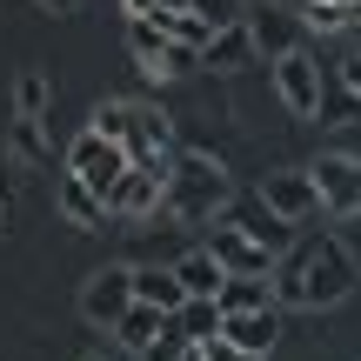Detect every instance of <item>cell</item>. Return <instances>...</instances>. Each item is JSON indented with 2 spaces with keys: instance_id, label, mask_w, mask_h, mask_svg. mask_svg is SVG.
<instances>
[{
  "instance_id": "6da1fadb",
  "label": "cell",
  "mask_w": 361,
  "mask_h": 361,
  "mask_svg": "<svg viewBox=\"0 0 361 361\" xmlns=\"http://www.w3.org/2000/svg\"><path fill=\"white\" fill-rule=\"evenodd\" d=\"M361 288V261L341 234H322V241H295L274 268V301L281 308H335Z\"/></svg>"
},
{
  "instance_id": "7a4b0ae2",
  "label": "cell",
  "mask_w": 361,
  "mask_h": 361,
  "mask_svg": "<svg viewBox=\"0 0 361 361\" xmlns=\"http://www.w3.org/2000/svg\"><path fill=\"white\" fill-rule=\"evenodd\" d=\"M228 207H234L228 161L207 147H180L168 168V214L180 228H214V221H228Z\"/></svg>"
},
{
  "instance_id": "3957f363",
  "label": "cell",
  "mask_w": 361,
  "mask_h": 361,
  "mask_svg": "<svg viewBox=\"0 0 361 361\" xmlns=\"http://www.w3.org/2000/svg\"><path fill=\"white\" fill-rule=\"evenodd\" d=\"M128 168H134V161H128V147H121V141H107L101 128H80L74 141H67V174H80V180H87V188L101 194L107 207H114V188L128 180Z\"/></svg>"
},
{
  "instance_id": "277c9868",
  "label": "cell",
  "mask_w": 361,
  "mask_h": 361,
  "mask_svg": "<svg viewBox=\"0 0 361 361\" xmlns=\"http://www.w3.org/2000/svg\"><path fill=\"white\" fill-rule=\"evenodd\" d=\"M128 54H134V67H141V80H154V87H168V80H180V74L201 67V54L180 47V40H168L154 20H128Z\"/></svg>"
},
{
  "instance_id": "5b68a950",
  "label": "cell",
  "mask_w": 361,
  "mask_h": 361,
  "mask_svg": "<svg viewBox=\"0 0 361 361\" xmlns=\"http://www.w3.org/2000/svg\"><path fill=\"white\" fill-rule=\"evenodd\" d=\"M268 67H274V101H281L295 121H322V80H328V67L314 61L308 47L281 54V61H268Z\"/></svg>"
},
{
  "instance_id": "8992f818",
  "label": "cell",
  "mask_w": 361,
  "mask_h": 361,
  "mask_svg": "<svg viewBox=\"0 0 361 361\" xmlns=\"http://www.w3.org/2000/svg\"><path fill=\"white\" fill-rule=\"evenodd\" d=\"M308 180L322 188V207H328L335 221H355V214H361V154L328 147V154L308 161Z\"/></svg>"
},
{
  "instance_id": "52a82bcc",
  "label": "cell",
  "mask_w": 361,
  "mask_h": 361,
  "mask_svg": "<svg viewBox=\"0 0 361 361\" xmlns=\"http://www.w3.org/2000/svg\"><path fill=\"white\" fill-rule=\"evenodd\" d=\"M134 308V268H94L87 288H80V314H87V328H101V335H114L121 314Z\"/></svg>"
},
{
  "instance_id": "ba28073f",
  "label": "cell",
  "mask_w": 361,
  "mask_h": 361,
  "mask_svg": "<svg viewBox=\"0 0 361 361\" xmlns=\"http://www.w3.org/2000/svg\"><path fill=\"white\" fill-rule=\"evenodd\" d=\"M255 194H261L281 221H295V228H308L314 214H328V207H322V188L308 180V168H268V174L255 180Z\"/></svg>"
},
{
  "instance_id": "9c48e42d",
  "label": "cell",
  "mask_w": 361,
  "mask_h": 361,
  "mask_svg": "<svg viewBox=\"0 0 361 361\" xmlns=\"http://www.w3.org/2000/svg\"><path fill=\"white\" fill-rule=\"evenodd\" d=\"M241 20H247V34H255V54H261V61H281V54H295L301 34H308V20H301L295 7H281V0H255Z\"/></svg>"
},
{
  "instance_id": "30bf717a",
  "label": "cell",
  "mask_w": 361,
  "mask_h": 361,
  "mask_svg": "<svg viewBox=\"0 0 361 361\" xmlns=\"http://www.w3.org/2000/svg\"><path fill=\"white\" fill-rule=\"evenodd\" d=\"M174 154H180L174 121L141 101V107H134V134H128V161H134V168H174Z\"/></svg>"
},
{
  "instance_id": "8fae6325",
  "label": "cell",
  "mask_w": 361,
  "mask_h": 361,
  "mask_svg": "<svg viewBox=\"0 0 361 361\" xmlns=\"http://www.w3.org/2000/svg\"><path fill=\"white\" fill-rule=\"evenodd\" d=\"M228 221H234V228H241V234H255V241L268 247L274 261H281L288 247H295V234H301L295 221H281V214H274L268 201H261V194H234V207H228Z\"/></svg>"
},
{
  "instance_id": "7c38bea8",
  "label": "cell",
  "mask_w": 361,
  "mask_h": 361,
  "mask_svg": "<svg viewBox=\"0 0 361 361\" xmlns=\"http://www.w3.org/2000/svg\"><path fill=\"white\" fill-rule=\"evenodd\" d=\"M207 247H214V261H221L228 274H261V281H274V268H281V261H274L268 247L255 241V234H241L234 221H214V234H207Z\"/></svg>"
},
{
  "instance_id": "4fadbf2b",
  "label": "cell",
  "mask_w": 361,
  "mask_h": 361,
  "mask_svg": "<svg viewBox=\"0 0 361 361\" xmlns=\"http://www.w3.org/2000/svg\"><path fill=\"white\" fill-rule=\"evenodd\" d=\"M168 207V168H128V180L114 188V214L121 221H147Z\"/></svg>"
},
{
  "instance_id": "5bb4252c",
  "label": "cell",
  "mask_w": 361,
  "mask_h": 361,
  "mask_svg": "<svg viewBox=\"0 0 361 361\" xmlns=\"http://www.w3.org/2000/svg\"><path fill=\"white\" fill-rule=\"evenodd\" d=\"M54 207H61V221H67V228H80V234H94V228H107V221H114V207H107L80 174H61V188H54Z\"/></svg>"
},
{
  "instance_id": "9a60e30c",
  "label": "cell",
  "mask_w": 361,
  "mask_h": 361,
  "mask_svg": "<svg viewBox=\"0 0 361 361\" xmlns=\"http://www.w3.org/2000/svg\"><path fill=\"white\" fill-rule=\"evenodd\" d=\"M255 61H261V54H255L247 20H228V27L201 47V67H207V74H241V67H255Z\"/></svg>"
},
{
  "instance_id": "2e32d148",
  "label": "cell",
  "mask_w": 361,
  "mask_h": 361,
  "mask_svg": "<svg viewBox=\"0 0 361 361\" xmlns=\"http://www.w3.org/2000/svg\"><path fill=\"white\" fill-rule=\"evenodd\" d=\"M281 314H288V308H255V314H221V335H228L234 348H247V355H274V341H281Z\"/></svg>"
},
{
  "instance_id": "e0dca14e",
  "label": "cell",
  "mask_w": 361,
  "mask_h": 361,
  "mask_svg": "<svg viewBox=\"0 0 361 361\" xmlns=\"http://www.w3.org/2000/svg\"><path fill=\"white\" fill-rule=\"evenodd\" d=\"M174 274H180V288H188V295H207V301H221V288H228V268H221L214 261V247H188V255L174 261Z\"/></svg>"
},
{
  "instance_id": "ac0fdd59",
  "label": "cell",
  "mask_w": 361,
  "mask_h": 361,
  "mask_svg": "<svg viewBox=\"0 0 361 361\" xmlns=\"http://www.w3.org/2000/svg\"><path fill=\"white\" fill-rule=\"evenodd\" d=\"M7 154L20 161V168H47V161H54V134H47V121L13 114V121H7Z\"/></svg>"
},
{
  "instance_id": "d6986e66",
  "label": "cell",
  "mask_w": 361,
  "mask_h": 361,
  "mask_svg": "<svg viewBox=\"0 0 361 361\" xmlns=\"http://www.w3.org/2000/svg\"><path fill=\"white\" fill-rule=\"evenodd\" d=\"M134 301H141V308H161V314H180L188 288H180L174 268H134Z\"/></svg>"
},
{
  "instance_id": "ffe728a7",
  "label": "cell",
  "mask_w": 361,
  "mask_h": 361,
  "mask_svg": "<svg viewBox=\"0 0 361 361\" xmlns=\"http://www.w3.org/2000/svg\"><path fill=\"white\" fill-rule=\"evenodd\" d=\"M161 335H168V314H161V308H141V301H134V308L121 314V328H114V341H121L128 355H147Z\"/></svg>"
},
{
  "instance_id": "44dd1931",
  "label": "cell",
  "mask_w": 361,
  "mask_h": 361,
  "mask_svg": "<svg viewBox=\"0 0 361 361\" xmlns=\"http://www.w3.org/2000/svg\"><path fill=\"white\" fill-rule=\"evenodd\" d=\"M255 308H281V301H274V281H261V274H228L221 314H255Z\"/></svg>"
},
{
  "instance_id": "7402d4cb",
  "label": "cell",
  "mask_w": 361,
  "mask_h": 361,
  "mask_svg": "<svg viewBox=\"0 0 361 361\" xmlns=\"http://www.w3.org/2000/svg\"><path fill=\"white\" fill-rule=\"evenodd\" d=\"M174 328H180V341H214L221 335V301H207V295H188L180 301V314H174Z\"/></svg>"
},
{
  "instance_id": "603a6c76",
  "label": "cell",
  "mask_w": 361,
  "mask_h": 361,
  "mask_svg": "<svg viewBox=\"0 0 361 361\" xmlns=\"http://www.w3.org/2000/svg\"><path fill=\"white\" fill-rule=\"evenodd\" d=\"M47 101H54V87H47V74H40V67L13 74V114H27V121H47Z\"/></svg>"
},
{
  "instance_id": "cb8c5ba5",
  "label": "cell",
  "mask_w": 361,
  "mask_h": 361,
  "mask_svg": "<svg viewBox=\"0 0 361 361\" xmlns=\"http://www.w3.org/2000/svg\"><path fill=\"white\" fill-rule=\"evenodd\" d=\"M154 27H161V34H168V40H180V47H194V54H201L207 40L221 34V27H214V20H201V13H194V7H188V13H168V20H154Z\"/></svg>"
},
{
  "instance_id": "d4e9b609",
  "label": "cell",
  "mask_w": 361,
  "mask_h": 361,
  "mask_svg": "<svg viewBox=\"0 0 361 361\" xmlns=\"http://www.w3.org/2000/svg\"><path fill=\"white\" fill-rule=\"evenodd\" d=\"M301 20H308V34H341V27H355V0H308Z\"/></svg>"
},
{
  "instance_id": "484cf974",
  "label": "cell",
  "mask_w": 361,
  "mask_h": 361,
  "mask_svg": "<svg viewBox=\"0 0 361 361\" xmlns=\"http://www.w3.org/2000/svg\"><path fill=\"white\" fill-rule=\"evenodd\" d=\"M322 114H328V128H335V121H361V94H355L341 74L322 80Z\"/></svg>"
},
{
  "instance_id": "4316f807",
  "label": "cell",
  "mask_w": 361,
  "mask_h": 361,
  "mask_svg": "<svg viewBox=\"0 0 361 361\" xmlns=\"http://www.w3.org/2000/svg\"><path fill=\"white\" fill-rule=\"evenodd\" d=\"M134 107H141V101H101L87 128H101L107 141H121V147H128V134H134Z\"/></svg>"
},
{
  "instance_id": "83f0119b",
  "label": "cell",
  "mask_w": 361,
  "mask_h": 361,
  "mask_svg": "<svg viewBox=\"0 0 361 361\" xmlns=\"http://www.w3.org/2000/svg\"><path fill=\"white\" fill-rule=\"evenodd\" d=\"M188 348H194V341H180V328H174V314H168V335H161L147 355H134V361H188Z\"/></svg>"
},
{
  "instance_id": "f1b7e54d",
  "label": "cell",
  "mask_w": 361,
  "mask_h": 361,
  "mask_svg": "<svg viewBox=\"0 0 361 361\" xmlns=\"http://www.w3.org/2000/svg\"><path fill=\"white\" fill-rule=\"evenodd\" d=\"M194 13H201V20H214V27H228V20H241V0H194Z\"/></svg>"
},
{
  "instance_id": "f546056e",
  "label": "cell",
  "mask_w": 361,
  "mask_h": 361,
  "mask_svg": "<svg viewBox=\"0 0 361 361\" xmlns=\"http://www.w3.org/2000/svg\"><path fill=\"white\" fill-rule=\"evenodd\" d=\"M335 74H341V80H348V87L361 94V47H355V54H348V61H341V67H335Z\"/></svg>"
},
{
  "instance_id": "4dcf8cb0",
  "label": "cell",
  "mask_w": 361,
  "mask_h": 361,
  "mask_svg": "<svg viewBox=\"0 0 361 361\" xmlns=\"http://www.w3.org/2000/svg\"><path fill=\"white\" fill-rule=\"evenodd\" d=\"M34 7H40V13H74L80 0H34Z\"/></svg>"
},
{
  "instance_id": "1f68e13d",
  "label": "cell",
  "mask_w": 361,
  "mask_h": 361,
  "mask_svg": "<svg viewBox=\"0 0 361 361\" xmlns=\"http://www.w3.org/2000/svg\"><path fill=\"white\" fill-rule=\"evenodd\" d=\"M0 228H7V201H0Z\"/></svg>"
},
{
  "instance_id": "d6a6232c",
  "label": "cell",
  "mask_w": 361,
  "mask_h": 361,
  "mask_svg": "<svg viewBox=\"0 0 361 361\" xmlns=\"http://www.w3.org/2000/svg\"><path fill=\"white\" fill-rule=\"evenodd\" d=\"M87 361H107V355H87Z\"/></svg>"
}]
</instances>
